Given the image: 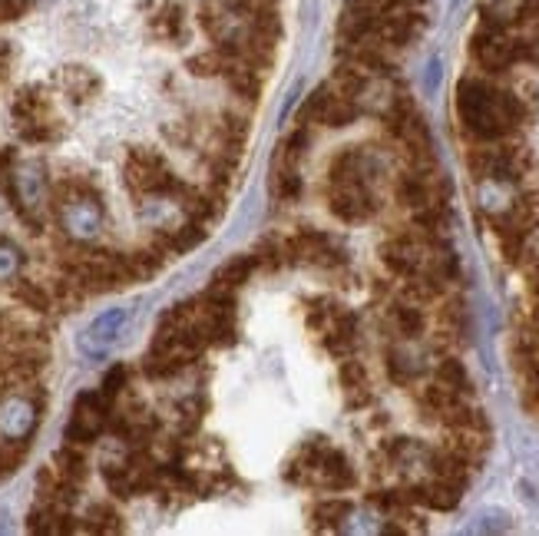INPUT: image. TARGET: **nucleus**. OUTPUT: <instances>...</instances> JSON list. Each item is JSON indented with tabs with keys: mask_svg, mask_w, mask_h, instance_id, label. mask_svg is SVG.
<instances>
[{
	"mask_svg": "<svg viewBox=\"0 0 539 536\" xmlns=\"http://www.w3.org/2000/svg\"><path fill=\"white\" fill-rule=\"evenodd\" d=\"M533 90L503 87L497 77L470 73L457 83V120L473 143L513 139L533 116Z\"/></svg>",
	"mask_w": 539,
	"mask_h": 536,
	"instance_id": "1",
	"label": "nucleus"
},
{
	"mask_svg": "<svg viewBox=\"0 0 539 536\" xmlns=\"http://www.w3.org/2000/svg\"><path fill=\"white\" fill-rule=\"evenodd\" d=\"M285 480L298 487H315V490H351L358 484V474H354L351 460L341 454L338 447L318 441H308L298 447V454L285 464Z\"/></svg>",
	"mask_w": 539,
	"mask_h": 536,
	"instance_id": "2",
	"label": "nucleus"
},
{
	"mask_svg": "<svg viewBox=\"0 0 539 536\" xmlns=\"http://www.w3.org/2000/svg\"><path fill=\"white\" fill-rule=\"evenodd\" d=\"M463 163L473 173V179H497L516 182L533 169V153L513 139H493V143H473L463 156Z\"/></svg>",
	"mask_w": 539,
	"mask_h": 536,
	"instance_id": "3",
	"label": "nucleus"
},
{
	"mask_svg": "<svg viewBox=\"0 0 539 536\" xmlns=\"http://www.w3.org/2000/svg\"><path fill=\"white\" fill-rule=\"evenodd\" d=\"M123 182L133 196H182L189 186L169 169L166 156L156 149H129L123 163Z\"/></svg>",
	"mask_w": 539,
	"mask_h": 536,
	"instance_id": "4",
	"label": "nucleus"
},
{
	"mask_svg": "<svg viewBox=\"0 0 539 536\" xmlns=\"http://www.w3.org/2000/svg\"><path fill=\"white\" fill-rule=\"evenodd\" d=\"M10 116H14L17 136L24 139V143L47 146V143H57L63 133L57 106L40 90H20L14 96V103H10Z\"/></svg>",
	"mask_w": 539,
	"mask_h": 536,
	"instance_id": "5",
	"label": "nucleus"
},
{
	"mask_svg": "<svg viewBox=\"0 0 539 536\" xmlns=\"http://www.w3.org/2000/svg\"><path fill=\"white\" fill-rule=\"evenodd\" d=\"M358 103L351 96H344L334 83H321V87L301 103V113H298V123H308V126H328V130H344L358 120Z\"/></svg>",
	"mask_w": 539,
	"mask_h": 536,
	"instance_id": "6",
	"label": "nucleus"
},
{
	"mask_svg": "<svg viewBox=\"0 0 539 536\" xmlns=\"http://www.w3.org/2000/svg\"><path fill=\"white\" fill-rule=\"evenodd\" d=\"M328 212L348 225L371 222L377 212H381V199H377L371 182L364 179L328 182Z\"/></svg>",
	"mask_w": 539,
	"mask_h": 536,
	"instance_id": "7",
	"label": "nucleus"
},
{
	"mask_svg": "<svg viewBox=\"0 0 539 536\" xmlns=\"http://www.w3.org/2000/svg\"><path fill=\"white\" fill-rule=\"evenodd\" d=\"M110 411H113V401H106L103 391L80 394L67 424V444L90 447L96 437L106 431V424H110Z\"/></svg>",
	"mask_w": 539,
	"mask_h": 536,
	"instance_id": "8",
	"label": "nucleus"
},
{
	"mask_svg": "<svg viewBox=\"0 0 539 536\" xmlns=\"http://www.w3.org/2000/svg\"><path fill=\"white\" fill-rule=\"evenodd\" d=\"M288 249H291V262H308V265H318V268L344 265V252L334 245V239L328 232H318V229L295 232L288 239Z\"/></svg>",
	"mask_w": 539,
	"mask_h": 536,
	"instance_id": "9",
	"label": "nucleus"
},
{
	"mask_svg": "<svg viewBox=\"0 0 539 536\" xmlns=\"http://www.w3.org/2000/svg\"><path fill=\"white\" fill-rule=\"evenodd\" d=\"M37 411L40 407L30 398L7 394L0 401V437H7V441H30V434L37 427Z\"/></svg>",
	"mask_w": 539,
	"mask_h": 536,
	"instance_id": "10",
	"label": "nucleus"
},
{
	"mask_svg": "<svg viewBox=\"0 0 539 536\" xmlns=\"http://www.w3.org/2000/svg\"><path fill=\"white\" fill-rule=\"evenodd\" d=\"M318 335H321V341H325L328 355L344 361V358L354 355V348H358V321H354L351 312H341V308H338L334 318L318 331Z\"/></svg>",
	"mask_w": 539,
	"mask_h": 536,
	"instance_id": "11",
	"label": "nucleus"
},
{
	"mask_svg": "<svg viewBox=\"0 0 539 536\" xmlns=\"http://www.w3.org/2000/svg\"><path fill=\"white\" fill-rule=\"evenodd\" d=\"M262 70L249 67V63L235 60V57H225V67H222V80L229 83V90L239 96L245 106H255L262 100Z\"/></svg>",
	"mask_w": 539,
	"mask_h": 536,
	"instance_id": "12",
	"label": "nucleus"
},
{
	"mask_svg": "<svg viewBox=\"0 0 539 536\" xmlns=\"http://www.w3.org/2000/svg\"><path fill=\"white\" fill-rule=\"evenodd\" d=\"M149 34L163 44H186L189 40V17L179 4H159L153 14H149Z\"/></svg>",
	"mask_w": 539,
	"mask_h": 536,
	"instance_id": "13",
	"label": "nucleus"
},
{
	"mask_svg": "<svg viewBox=\"0 0 539 536\" xmlns=\"http://www.w3.org/2000/svg\"><path fill=\"white\" fill-rule=\"evenodd\" d=\"M387 328L394 331L397 338L404 341H414L427 331V312L424 305H414L407 302V298L397 295L391 305H387Z\"/></svg>",
	"mask_w": 539,
	"mask_h": 536,
	"instance_id": "14",
	"label": "nucleus"
},
{
	"mask_svg": "<svg viewBox=\"0 0 539 536\" xmlns=\"http://www.w3.org/2000/svg\"><path fill=\"white\" fill-rule=\"evenodd\" d=\"M179 202H182V209H186V216L199 225H212L222 216V192H215L212 186L209 189H192L189 186L179 196Z\"/></svg>",
	"mask_w": 539,
	"mask_h": 536,
	"instance_id": "15",
	"label": "nucleus"
},
{
	"mask_svg": "<svg viewBox=\"0 0 539 536\" xmlns=\"http://www.w3.org/2000/svg\"><path fill=\"white\" fill-rule=\"evenodd\" d=\"M27 527L34 533H73V530H80L77 523H73V513L67 507H57V503H47V500H40L37 507L30 510Z\"/></svg>",
	"mask_w": 539,
	"mask_h": 536,
	"instance_id": "16",
	"label": "nucleus"
},
{
	"mask_svg": "<svg viewBox=\"0 0 539 536\" xmlns=\"http://www.w3.org/2000/svg\"><path fill=\"white\" fill-rule=\"evenodd\" d=\"M341 388H344V398H348L351 407H368L374 398L368 368L354 358H344V364H341Z\"/></svg>",
	"mask_w": 539,
	"mask_h": 536,
	"instance_id": "17",
	"label": "nucleus"
},
{
	"mask_svg": "<svg viewBox=\"0 0 539 536\" xmlns=\"http://www.w3.org/2000/svg\"><path fill=\"white\" fill-rule=\"evenodd\" d=\"M206 239V225H199V222H186V225H179V229H163L156 235V245L163 249L166 255H182V252H189V249H196V245Z\"/></svg>",
	"mask_w": 539,
	"mask_h": 536,
	"instance_id": "18",
	"label": "nucleus"
},
{
	"mask_svg": "<svg viewBox=\"0 0 539 536\" xmlns=\"http://www.w3.org/2000/svg\"><path fill=\"white\" fill-rule=\"evenodd\" d=\"M10 292L20 305L27 308V312H37V315H47L53 312V295H50V285L43 282H34V278H14V285H10Z\"/></svg>",
	"mask_w": 539,
	"mask_h": 536,
	"instance_id": "19",
	"label": "nucleus"
},
{
	"mask_svg": "<svg viewBox=\"0 0 539 536\" xmlns=\"http://www.w3.org/2000/svg\"><path fill=\"white\" fill-rule=\"evenodd\" d=\"M60 87L73 103H86V100H93V96L100 93V77H96L93 70H86V67H70V70H63Z\"/></svg>",
	"mask_w": 539,
	"mask_h": 536,
	"instance_id": "20",
	"label": "nucleus"
},
{
	"mask_svg": "<svg viewBox=\"0 0 539 536\" xmlns=\"http://www.w3.org/2000/svg\"><path fill=\"white\" fill-rule=\"evenodd\" d=\"M123 321H126V312H106L103 318H96L90 325V331H86L83 348L90 351V355H100V351H106Z\"/></svg>",
	"mask_w": 539,
	"mask_h": 536,
	"instance_id": "21",
	"label": "nucleus"
},
{
	"mask_svg": "<svg viewBox=\"0 0 539 536\" xmlns=\"http://www.w3.org/2000/svg\"><path fill=\"white\" fill-rule=\"evenodd\" d=\"M258 268L255 262V255L252 252H245V255H235V259H229L225 265H219V272L212 275V285H222V288H242L245 282L252 278V272Z\"/></svg>",
	"mask_w": 539,
	"mask_h": 536,
	"instance_id": "22",
	"label": "nucleus"
},
{
	"mask_svg": "<svg viewBox=\"0 0 539 536\" xmlns=\"http://www.w3.org/2000/svg\"><path fill=\"white\" fill-rule=\"evenodd\" d=\"M53 467H57L67 480H73V484H80V487L86 484V477H90V464H86L83 447H77V444H63L57 450V457H53Z\"/></svg>",
	"mask_w": 539,
	"mask_h": 536,
	"instance_id": "23",
	"label": "nucleus"
},
{
	"mask_svg": "<svg viewBox=\"0 0 539 536\" xmlns=\"http://www.w3.org/2000/svg\"><path fill=\"white\" fill-rule=\"evenodd\" d=\"M351 513V503L341 500V497H328V500H318L315 507H311V527L315 530H338L341 520Z\"/></svg>",
	"mask_w": 539,
	"mask_h": 536,
	"instance_id": "24",
	"label": "nucleus"
},
{
	"mask_svg": "<svg viewBox=\"0 0 539 536\" xmlns=\"http://www.w3.org/2000/svg\"><path fill=\"white\" fill-rule=\"evenodd\" d=\"M311 146V130L308 123H298L282 143H278V153H275V163L282 166H298V159L305 156V149Z\"/></svg>",
	"mask_w": 539,
	"mask_h": 536,
	"instance_id": "25",
	"label": "nucleus"
},
{
	"mask_svg": "<svg viewBox=\"0 0 539 536\" xmlns=\"http://www.w3.org/2000/svg\"><path fill=\"white\" fill-rule=\"evenodd\" d=\"M258 268H268V272H278L291 262V249H288V239H262L252 249Z\"/></svg>",
	"mask_w": 539,
	"mask_h": 536,
	"instance_id": "26",
	"label": "nucleus"
},
{
	"mask_svg": "<svg viewBox=\"0 0 539 536\" xmlns=\"http://www.w3.org/2000/svg\"><path fill=\"white\" fill-rule=\"evenodd\" d=\"M434 381H440V384H447L450 391H457V394H463V398H470L473 394V384H470V374H467V368L457 361V358H444L437 364V371H434Z\"/></svg>",
	"mask_w": 539,
	"mask_h": 536,
	"instance_id": "27",
	"label": "nucleus"
},
{
	"mask_svg": "<svg viewBox=\"0 0 539 536\" xmlns=\"http://www.w3.org/2000/svg\"><path fill=\"white\" fill-rule=\"evenodd\" d=\"M272 196L282 199V202H291L301 196V176H298V166H282L275 163L272 169Z\"/></svg>",
	"mask_w": 539,
	"mask_h": 536,
	"instance_id": "28",
	"label": "nucleus"
},
{
	"mask_svg": "<svg viewBox=\"0 0 539 536\" xmlns=\"http://www.w3.org/2000/svg\"><path fill=\"white\" fill-rule=\"evenodd\" d=\"M222 67H225V53L222 50H206V53H196V57L186 60V70L192 77H202V80H212V77H222Z\"/></svg>",
	"mask_w": 539,
	"mask_h": 536,
	"instance_id": "29",
	"label": "nucleus"
},
{
	"mask_svg": "<svg viewBox=\"0 0 539 536\" xmlns=\"http://www.w3.org/2000/svg\"><path fill=\"white\" fill-rule=\"evenodd\" d=\"M384 364H387V374H391V381L397 384H411L420 368L404 355V351H397V348H387V355H384Z\"/></svg>",
	"mask_w": 539,
	"mask_h": 536,
	"instance_id": "30",
	"label": "nucleus"
},
{
	"mask_svg": "<svg viewBox=\"0 0 539 536\" xmlns=\"http://www.w3.org/2000/svg\"><path fill=\"white\" fill-rule=\"evenodd\" d=\"M86 520H90V523H86L83 530H96V533H120L123 530L120 513H116L113 507H106V503H96V507H90Z\"/></svg>",
	"mask_w": 539,
	"mask_h": 536,
	"instance_id": "31",
	"label": "nucleus"
},
{
	"mask_svg": "<svg viewBox=\"0 0 539 536\" xmlns=\"http://www.w3.org/2000/svg\"><path fill=\"white\" fill-rule=\"evenodd\" d=\"M407 4H420V0H344V7H348V10H358V14H374V17L387 14V10L407 7Z\"/></svg>",
	"mask_w": 539,
	"mask_h": 536,
	"instance_id": "32",
	"label": "nucleus"
},
{
	"mask_svg": "<svg viewBox=\"0 0 539 536\" xmlns=\"http://www.w3.org/2000/svg\"><path fill=\"white\" fill-rule=\"evenodd\" d=\"M334 312H338V305H334L331 298H311V302H308V315H305L308 318V328L321 331L334 318Z\"/></svg>",
	"mask_w": 539,
	"mask_h": 536,
	"instance_id": "33",
	"label": "nucleus"
},
{
	"mask_svg": "<svg viewBox=\"0 0 539 536\" xmlns=\"http://www.w3.org/2000/svg\"><path fill=\"white\" fill-rule=\"evenodd\" d=\"M126 381H129V371L123 368V364H116V368L103 378V394H106V401H116V398H120V394L126 391Z\"/></svg>",
	"mask_w": 539,
	"mask_h": 536,
	"instance_id": "34",
	"label": "nucleus"
},
{
	"mask_svg": "<svg viewBox=\"0 0 539 536\" xmlns=\"http://www.w3.org/2000/svg\"><path fill=\"white\" fill-rule=\"evenodd\" d=\"M17 265H20V255L14 249H7V245H0V282H4V278H14Z\"/></svg>",
	"mask_w": 539,
	"mask_h": 536,
	"instance_id": "35",
	"label": "nucleus"
},
{
	"mask_svg": "<svg viewBox=\"0 0 539 536\" xmlns=\"http://www.w3.org/2000/svg\"><path fill=\"white\" fill-rule=\"evenodd\" d=\"M27 0H0V24H10V20L24 17Z\"/></svg>",
	"mask_w": 539,
	"mask_h": 536,
	"instance_id": "36",
	"label": "nucleus"
},
{
	"mask_svg": "<svg viewBox=\"0 0 539 536\" xmlns=\"http://www.w3.org/2000/svg\"><path fill=\"white\" fill-rule=\"evenodd\" d=\"M7 73H10V47L0 44V83L7 80Z\"/></svg>",
	"mask_w": 539,
	"mask_h": 536,
	"instance_id": "37",
	"label": "nucleus"
},
{
	"mask_svg": "<svg viewBox=\"0 0 539 536\" xmlns=\"http://www.w3.org/2000/svg\"><path fill=\"white\" fill-rule=\"evenodd\" d=\"M530 288H533V295H539V262L533 265V272H530Z\"/></svg>",
	"mask_w": 539,
	"mask_h": 536,
	"instance_id": "38",
	"label": "nucleus"
},
{
	"mask_svg": "<svg viewBox=\"0 0 539 536\" xmlns=\"http://www.w3.org/2000/svg\"><path fill=\"white\" fill-rule=\"evenodd\" d=\"M4 328H7V325H4V315H0V338H4Z\"/></svg>",
	"mask_w": 539,
	"mask_h": 536,
	"instance_id": "39",
	"label": "nucleus"
},
{
	"mask_svg": "<svg viewBox=\"0 0 539 536\" xmlns=\"http://www.w3.org/2000/svg\"><path fill=\"white\" fill-rule=\"evenodd\" d=\"M27 4H50V0H27Z\"/></svg>",
	"mask_w": 539,
	"mask_h": 536,
	"instance_id": "40",
	"label": "nucleus"
},
{
	"mask_svg": "<svg viewBox=\"0 0 539 536\" xmlns=\"http://www.w3.org/2000/svg\"><path fill=\"white\" fill-rule=\"evenodd\" d=\"M268 4H275V0H268Z\"/></svg>",
	"mask_w": 539,
	"mask_h": 536,
	"instance_id": "41",
	"label": "nucleus"
}]
</instances>
